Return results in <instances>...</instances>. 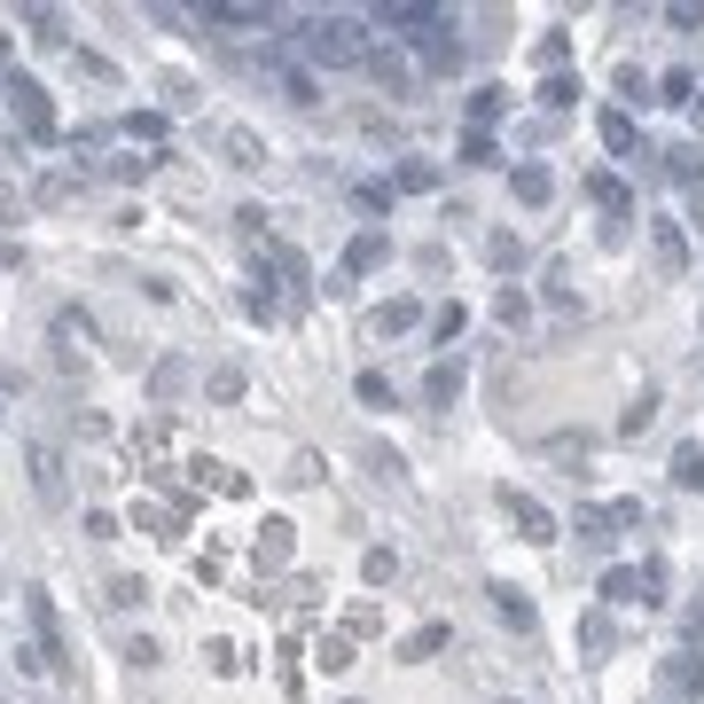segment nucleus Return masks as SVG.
I'll return each mask as SVG.
<instances>
[{
    "mask_svg": "<svg viewBox=\"0 0 704 704\" xmlns=\"http://www.w3.org/2000/svg\"><path fill=\"white\" fill-rule=\"evenodd\" d=\"M658 681H665V696H696V689H704V665H696V658H665Z\"/></svg>",
    "mask_w": 704,
    "mask_h": 704,
    "instance_id": "0eeeda50",
    "label": "nucleus"
},
{
    "mask_svg": "<svg viewBox=\"0 0 704 704\" xmlns=\"http://www.w3.org/2000/svg\"><path fill=\"white\" fill-rule=\"evenodd\" d=\"M438 642H447V627H415V634H407V658H430Z\"/></svg>",
    "mask_w": 704,
    "mask_h": 704,
    "instance_id": "6ab92c4d",
    "label": "nucleus"
},
{
    "mask_svg": "<svg viewBox=\"0 0 704 704\" xmlns=\"http://www.w3.org/2000/svg\"><path fill=\"white\" fill-rule=\"evenodd\" d=\"M602 141L627 157V149H634V118H627V110H610V118H602Z\"/></svg>",
    "mask_w": 704,
    "mask_h": 704,
    "instance_id": "2eb2a0df",
    "label": "nucleus"
},
{
    "mask_svg": "<svg viewBox=\"0 0 704 704\" xmlns=\"http://www.w3.org/2000/svg\"><path fill=\"white\" fill-rule=\"evenodd\" d=\"M415 47H423V63H430V71H455V63H462V40H455V24H438V32H423Z\"/></svg>",
    "mask_w": 704,
    "mask_h": 704,
    "instance_id": "423d86ee",
    "label": "nucleus"
},
{
    "mask_svg": "<svg viewBox=\"0 0 704 704\" xmlns=\"http://www.w3.org/2000/svg\"><path fill=\"white\" fill-rule=\"evenodd\" d=\"M423 392H430V399H455V392H462V369H447V361H438V369H430V384H423Z\"/></svg>",
    "mask_w": 704,
    "mask_h": 704,
    "instance_id": "dca6fc26",
    "label": "nucleus"
},
{
    "mask_svg": "<svg viewBox=\"0 0 704 704\" xmlns=\"http://www.w3.org/2000/svg\"><path fill=\"white\" fill-rule=\"evenodd\" d=\"M501 509L516 516V533H524V541H541V548L556 541V516H548V509H541L533 493H516V486H509V493H501Z\"/></svg>",
    "mask_w": 704,
    "mask_h": 704,
    "instance_id": "f03ea898",
    "label": "nucleus"
},
{
    "mask_svg": "<svg viewBox=\"0 0 704 704\" xmlns=\"http://www.w3.org/2000/svg\"><path fill=\"white\" fill-rule=\"evenodd\" d=\"M9 95H17V118H24V134H32V141H47V134H55V118H47V95H40L32 78H9Z\"/></svg>",
    "mask_w": 704,
    "mask_h": 704,
    "instance_id": "20e7f679",
    "label": "nucleus"
},
{
    "mask_svg": "<svg viewBox=\"0 0 704 704\" xmlns=\"http://www.w3.org/2000/svg\"><path fill=\"white\" fill-rule=\"evenodd\" d=\"M361 399H369V407H392V384H384V376L369 369V376H361Z\"/></svg>",
    "mask_w": 704,
    "mask_h": 704,
    "instance_id": "4be33fe9",
    "label": "nucleus"
},
{
    "mask_svg": "<svg viewBox=\"0 0 704 704\" xmlns=\"http://www.w3.org/2000/svg\"><path fill=\"white\" fill-rule=\"evenodd\" d=\"M501 118V86H478V95H470V134H486Z\"/></svg>",
    "mask_w": 704,
    "mask_h": 704,
    "instance_id": "f8f14e48",
    "label": "nucleus"
},
{
    "mask_svg": "<svg viewBox=\"0 0 704 704\" xmlns=\"http://www.w3.org/2000/svg\"><path fill=\"white\" fill-rule=\"evenodd\" d=\"M298 47H306L313 63H329V71H344V63H369V40H361V24H352V17H313Z\"/></svg>",
    "mask_w": 704,
    "mask_h": 704,
    "instance_id": "f257e3e1",
    "label": "nucleus"
},
{
    "mask_svg": "<svg viewBox=\"0 0 704 704\" xmlns=\"http://www.w3.org/2000/svg\"><path fill=\"white\" fill-rule=\"evenodd\" d=\"M267 71H275V86H282V95H290L298 110H313V103H321V78H313L306 63H290V55H267Z\"/></svg>",
    "mask_w": 704,
    "mask_h": 704,
    "instance_id": "7ed1b4c3",
    "label": "nucleus"
},
{
    "mask_svg": "<svg viewBox=\"0 0 704 704\" xmlns=\"http://www.w3.org/2000/svg\"><path fill=\"white\" fill-rule=\"evenodd\" d=\"M243 392V369H212V399H235Z\"/></svg>",
    "mask_w": 704,
    "mask_h": 704,
    "instance_id": "412c9836",
    "label": "nucleus"
},
{
    "mask_svg": "<svg viewBox=\"0 0 704 704\" xmlns=\"http://www.w3.org/2000/svg\"><path fill=\"white\" fill-rule=\"evenodd\" d=\"M196 24H220V32H243V24H267L258 9H196Z\"/></svg>",
    "mask_w": 704,
    "mask_h": 704,
    "instance_id": "ddd939ff",
    "label": "nucleus"
},
{
    "mask_svg": "<svg viewBox=\"0 0 704 704\" xmlns=\"http://www.w3.org/2000/svg\"><path fill=\"white\" fill-rule=\"evenodd\" d=\"M673 478L696 493V486H704V447H681V455H673Z\"/></svg>",
    "mask_w": 704,
    "mask_h": 704,
    "instance_id": "4468645a",
    "label": "nucleus"
},
{
    "mask_svg": "<svg viewBox=\"0 0 704 704\" xmlns=\"http://www.w3.org/2000/svg\"><path fill=\"white\" fill-rule=\"evenodd\" d=\"M658 267L681 275V235H673V227H658Z\"/></svg>",
    "mask_w": 704,
    "mask_h": 704,
    "instance_id": "a211bd4d",
    "label": "nucleus"
},
{
    "mask_svg": "<svg viewBox=\"0 0 704 704\" xmlns=\"http://www.w3.org/2000/svg\"><path fill=\"white\" fill-rule=\"evenodd\" d=\"M369 78L384 86V95H407V86H415V63H407L399 47H369Z\"/></svg>",
    "mask_w": 704,
    "mask_h": 704,
    "instance_id": "39448f33",
    "label": "nucleus"
},
{
    "mask_svg": "<svg viewBox=\"0 0 704 704\" xmlns=\"http://www.w3.org/2000/svg\"><path fill=\"white\" fill-rule=\"evenodd\" d=\"M548 189H556L548 164H516V196H524V204H548Z\"/></svg>",
    "mask_w": 704,
    "mask_h": 704,
    "instance_id": "9d476101",
    "label": "nucleus"
},
{
    "mask_svg": "<svg viewBox=\"0 0 704 704\" xmlns=\"http://www.w3.org/2000/svg\"><path fill=\"white\" fill-rule=\"evenodd\" d=\"M602 595H610V602H642L650 587H642V572H627V564H610V572H602Z\"/></svg>",
    "mask_w": 704,
    "mask_h": 704,
    "instance_id": "6e6552de",
    "label": "nucleus"
},
{
    "mask_svg": "<svg viewBox=\"0 0 704 704\" xmlns=\"http://www.w3.org/2000/svg\"><path fill=\"white\" fill-rule=\"evenodd\" d=\"M415 321H423V306H415V298H392V306L376 313V329H384V337H407Z\"/></svg>",
    "mask_w": 704,
    "mask_h": 704,
    "instance_id": "1a4fd4ad",
    "label": "nucleus"
},
{
    "mask_svg": "<svg viewBox=\"0 0 704 704\" xmlns=\"http://www.w3.org/2000/svg\"><path fill=\"white\" fill-rule=\"evenodd\" d=\"M430 181H438V172H430V164H423V157H415V164H399V189H415V196H423V189H430Z\"/></svg>",
    "mask_w": 704,
    "mask_h": 704,
    "instance_id": "aec40b11",
    "label": "nucleus"
},
{
    "mask_svg": "<svg viewBox=\"0 0 704 704\" xmlns=\"http://www.w3.org/2000/svg\"><path fill=\"white\" fill-rule=\"evenodd\" d=\"M493 610L509 627H533V602H524V587H493Z\"/></svg>",
    "mask_w": 704,
    "mask_h": 704,
    "instance_id": "9b49d317",
    "label": "nucleus"
},
{
    "mask_svg": "<svg viewBox=\"0 0 704 704\" xmlns=\"http://www.w3.org/2000/svg\"><path fill=\"white\" fill-rule=\"evenodd\" d=\"M541 103H548V110H572V103H579V86H572V78H548V86H541Z\"/></svg>",
    "mask_w": 704,
    "mask_h": 704,
    "instance_id": "f3484780",
    "label": "nucleus"
}]
</instances>
